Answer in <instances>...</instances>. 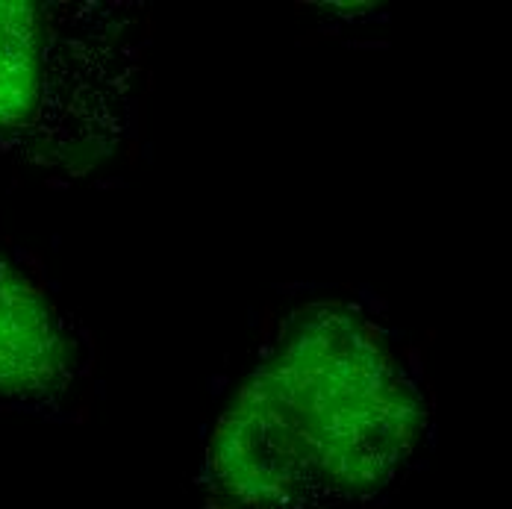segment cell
<instances>
[{
    "label": "cell",
    "instance_id": "6da1fadb",
    "mask_svg": "<svg viewBox=\"0 0 512 509\" xmlns=\"http://www.w3.org/2000/svg\"><path fill=\"white\" fill-rule=\"evenodd\" d=\"M427 404L410 359L362 306L292 312L221 409L204 509H365L415 457Z\"/></svg>",
    "mask_w": 512,
    "mask_h": 509
},
{
    "label": "cell",
    "instance_id": "7a4b0ae2",
    "mask_svg": "<svg viewBox=\"0 0 512 509\" xmlns=\"http://www.w3.org/2000/svg\"><path fill=\"white\" fill-rule=\"evenodd\" d=\"M142 77L136 6L0 0L3 156L48 174H89L130 142Z\"/></svg>",
    "mask_w": 512,
    "mask_h": 509
},
{
    "label": "cell",
    "instance_id": "3957f363",
    "mask_svg": "<svg viewBox=\"0 0 512 509\" xmlns=\"http://www.w3.org/2000/svg\"><path fill=\"white\" fill-rule=\"evenodd\" d=\"M77 377V345L51 298L0 256V398L56 404Z\"/></svg>",
    "mask_w": 512,
    "mask_h": 509
}]
</instances>
